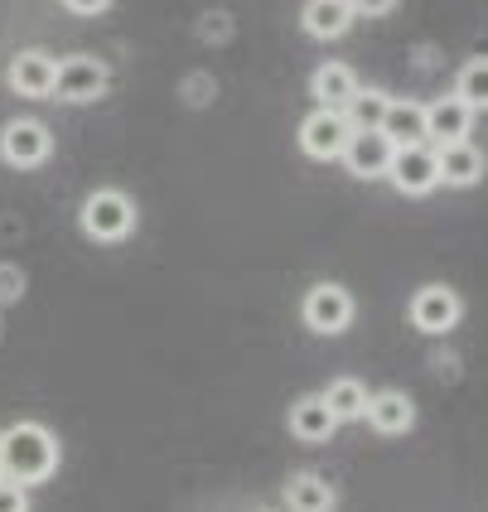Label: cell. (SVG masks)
I'll list each match as a JSON object with an SVG mask.
<instances>
[{
	"instance_id": "6da1fadb",
	"label": "cell",
	"mask_w": 488,
	"mask_h": 512,
	"mask_svg": "<svg viewBox=\"0 0 488 512\" xmlns=\"http://www.w3.org/2000/svg\"><path fill=\"white\" fill-rule=\"evenodd\" d=\"M0 469H5V479H15V484H49L58 474V440L49 426H39V421H20V426H10L0 435Z\"/></svg>"
},
{
	"instance_id": "7a4b0ae2",
	"label": "cell",
	"mask_w": 488,
	"mask_h": 512,
	"mask_svg": "<svg viewBox=\"0 0 488 512\" xmlns=\"http://www.w3.org/2000/svg\"><path fill=\"white\" fill-rule=\"evenodd\" d=\"M131 228H136V203L121 189H97L83 203V232L92 242H126Z\"/></svg>"
},
{
	"instance_id": "3957f363",
	"label": "cell",
	"mask_w": 488,
	"mask_h": 512,
	"mask_svg": "<svg viewBox=\"0 0 488 512\" xmlns=\"http://www.w3.org/2000/svg\"><path fill=\"white\" fill-rule=\"evenodd\" d=\"M348 136H353V126H348V116L339 107H319V112L300 121V150L310 160H339Z\"/></svg>"
},
{
	"instance_id": "277c9868",
	"label": "cell",
	"mask_w": 488,
	"mask_h": 512,
	"mask_svg": "<svg viewBox=\"0 0 488 512\" xmlns=\"http://www.w3.org/2000/svg\"><path fill=\"white\" fill-rule=\"evenodd\" d=\"M102 92H107V63H102V58L73 54L58 63L54 97H63V102H97Z\"/></svg>"
},
{
	"instance_id": "5b68a950",
	"label": "cell",
	"mask_w": 488,
	"mask_h": 512,
	"mask_svg": "<svg viewBox=\"0 0 488 512\" xmlns=\"http://www.w3.org/2000/svg\"><path fill=\"white\" fill-rule=\"evenodd\" d=\"M49 150H54V136H49L44 121H10V126L0 131V155H5V165H15V170L44 165Z\"/></svg>"
},
{
	"instance_id": "8992f818",
	"label": "cell",
	"mask_w": 488,
	"mask_h": 512,
	"mask_svg": "<svg viewBox=\"0 0 488 512\" xmlns=\"http://www.w3.org/2000/svg\"><path fill=\"white\" fill-rule=\"evenodd\" d=\"M387 179H392L402 194H411V199L431 194L435 184H440V170H435V150L426 141H421V145H397Z\"/></svg>"
},
{
	"instance_id": "52a82bcc",
	"label": "cell",
	"mask_w": 488,
	"mask_h": 512,
	"mask_svg": "<svg viewBox=\"0 0 488 512\" xmlns=\"http://www.w3.org/2000/svg\"><path fill=\"white\" fill-rule=\"evenodd\" d=\"M460 314H464V305L450 285H426V290L411 295V324L421 334H450L460 324Z\"/></svg>"
},
{
	"instance_id": "ba28073f",
	"label": "cell",
	"mask_w": 488,
	"mask_h": 512,
	"mask_svg": "<svg viewBox=\"0 0 488 512\" xmlns=\"http://www.w3.org/2000/svg\"><path fill=\"white\" fill-rule=\"evenodd\" d=\"M305 324L315 329V334H344L348 324H353V295H348L344 285H315L310 295H305Z\"/></svg>"
},
{
	"instance_id": "9c48e42d",
	"label": "cell",
	"mask_w": 488,
	"mask_h": 512,
	"mask_svg": "<svg viewBox=\"0 0 488 512\" xmlns=\"http://www.w3.org/2000/svg\"><path fill=\"white\" fill-rule=\"evenodd\" d=\"M392 155H397V145L387 141L382 131H353L339 160L348 165L353 179H382V174L392 170Z\"/></svg>"
},
{
	"instance_id": "30bf717a",
	"label": "cell",
	"mask_w": 488,
	"mask_h": 512,
	"mask_svg": "<svg viewBox=\"0 0 488 512\" xmlns=\"http://www.w3.org/2000/svg\"><path fill=\"white\" fill-rule=\"evenodd\" d=\"M435 170H440V184H455V189H469L484 179V150L469 141H450L435 145Z\"/></svg>"
},
{
	"instance_id": "8fae6325",
	"label": "cell",
	"mask_w": 488,
	"mask_h": 512,
	"mask_svg": "<svg viewBox=\"0 0 488 512\" xmlns=\"http://www.w3.org/2000/svg\"><path fill=\"white\" fill-rule=\"evenodd\" d=\"M363 421H368L377 435H406V430L416 426V401L406 397V392H397V387H392V392H373Z\"/></svg>"
},
{
	"instance_id": "7c38bea8",
	"label": "cell",
	"mask_w": 488,
	"mask_h": 512,
	"mask_svg": "<svg viewBox=\"0 0 488 512\" xmlns=\"http://www.w3.org/2000/svg\"><path fill=\"white\" fill-rule=\"evenodd\" d=\"M54 73L58 63L44 49H29V54H15V63H10V87L20 92V97H54Z\"/></svg>"
},
{
	"instance_id": "4fadbf2b",
	"label": "cell",
	"mask_w": 488,
	"mask_h": 512,
	"mask_svg": "<svg viewBox=\"0 0 488 512\" xmlns=\"http://www.w3.org/2000/svg\"><path fill=\"white\" fill-rule=\"evenodd\" d=\"M334 430H339V416L329 411L324 392H319V397H300L295 406H290V435H295V440H305V445H324Z\"/></svg>"
},
{
	"instance_id": "5bb4252c",
	"label": "cell",
	"mask_w": 488,
	"mask_h": 512,
	"mask_svg": "<svg viewBox=\"0 0 488 512\" xmlns=\"http://www.w3.org/2000/svg\"><path fill=\"white\" fill-rule=\"evenodd\" d=\"M469 121H474V112L464 107L455 92H450V97H435L431 107H426V136H431L435 145L469 141Z\"/></svg>"
},
{
	"instance_id": "9a60e30c",
	"label": "cell",
	"mask_w": 488,
	"mask_h": 512,
	"mask_svg": "<svg viewBox=\"0 0 488 512\" xmlns=\"http://www.w3.org/2000/svg\"><path fill=\"white\" fill-rule=\"evenodd\" d=\"M377 131H382L392 145L431 141V136H426V107H421V102H387V116H382Z\"/></svg>"
},
{
	"instance_id": "2e32d148",
	"label": "cell",
	"mask_w": 488,
	"mask_h": 512,
	"mask_svg": "<svg viewBox=\"0 0 488 512\" xmlns=\"http://www.w3.org/2000/svg\"><path fill=\"white\" fill-rule=\"evenodd\" d=\"M286 503H290V512H334L339 493H334L329 479H319V474H295L286 484Z\"/></svg>"
},
{
	"instance_id": "e0dca14e",
	"label": "cell",
	"mask_w": 488,
	"mask_h": 512,
	"mask_svg": "<svg viewBox=\"0 0 488 512\" xmlns=\"http://www.w3.org/2000/svg\"><path fill=\"white\" fill-rule=\"evenodd\" d=\"M300 20H305V29H310L315 39H339V34H348V25H353V5H348V0H310Z\"/></svg>"
},
{
	"instance_id": "ac0fdd59",
	"label": "cell",
	"mask_w": 488,
	"mask_h": 512,
	"mask_svg": "<svg viewBox=\"0 0 488 512\" xmlns=\"http://www.w3.org/2000/svg\"><path fill=\"white\" fill-rule=\"evenodd\" d=\"M310 92L319 97V107H344L348 97L358 92V73H353L348 63H324V68H315Z\"/></svg>"
},
{
	"instance_id": "d6986e66",
	"label": "cell",
	"mask_w": 488,
	"mask_h": 512,
	"mask_svg": "<svg viewBox=\"0 0 488 512\" xmlns=\"http://www.w3.org/2000/svg\"><path fill=\"white\" fill-rule=\"evenodd\" d=\"M387 102H392L387 92H377V87H358L339 112L348 116V126H353V131H377V126H382V116H387Z\"/></svg>"
},
{
	"instance_id": "ffe728a7",
	"label": "cell",
	"mask_w": 488,
	"mask_h": 512,
	"mask_svg": "<svg viewBox=\"0 0 488 512\" xmlns=\"http://www.w3.org/2000/svg\"><path fill=\"white\" fill-rule=\"evenodd\" d=\"M368 387L358 382V377H334L329 382V392H324V401H329V411L339 416V421H363V411H368Z\"/></svg>"
},
{
	"instance_id": "44dd1931",
	"label": "cell",
	"mask_w": 488,
	"mask_h": 512,
	"mask_svg": "<svg viewBox=\"0 0 488 512\" xmlns=\"http://www.w3.org/2000/svg\"><path fill=\"white\" fill-rule=\"evenodd\" d=\"M455 97H460L469 112H488V58L464 63L460 78H455Z\"/></svg>"
},
{
	"instance_id": "7402d4cb",
	"label": "cell",
	"mask_w": 488,
	"mask_h": 512,
	"mask_svg": "<svg viewBox=\"0 0 488 512\" xmlns=\"http://www.w3.org/2000/svg\"><path fill=\"white\" fill-rule=\"evenodd\" d=\"M0 512H29V488L15 479H0Z\"/></svg>"
},
{
	"instance_id": "603a6c76",
	"label": "cell",
	"mask_w": 488,
	"mask_h": 512,
	"mask_svg": "<svg viewBox=\"0 0 488 512\" xmlns=\"http://www.w3.org/2000/svg\"><path fill=\"white\" fill-rule=\"evenodd\" d=\"M353 5V15H387L397 0H348Z\"/></svg>"
},
{
	"instance_id": "cb8c5ba5",
	"label": "cell",
	"mask_w": 488,
	"mask_h": 512,
	"mask_svg": "<svg viewBox=\"0 0 488 512\" xmlns=\"http://www.w3.org/2000/svg\"><path fill=\"white\" fill-rule=\"evenodd\" d=\"M63 5H68L73 15H102V10H107L112 0H63Z\"/></svg>"
},
{
	"instance_id": "d4e9b609",
	"label": "cell",
	"mask_w": 488,
	"mask_h": 512,
	"mask_svg": "<svg viewBox=\"0 0 488 512\" xmlns=\"http://www.w3.org/2000/svg\"><path fill=\"white\" fill-rule=\"evenodd\" d=\"M0 479H5V469H0Z\"/></svg>"
}]
</instances>
